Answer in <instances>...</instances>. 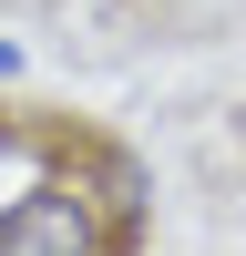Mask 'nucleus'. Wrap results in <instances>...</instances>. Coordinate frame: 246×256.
Segmentation results:
<instances>
[{
	"instance_id": "obj_1",
	"label": "nucleus",
	"mask_w": 246,
	"mask_h": 256,
	"mask_svg": "<svg viewBox=\"0 0 246 256\" xmlns=\"http://www.w3.org/2000/svg\"><path fill=\"white\" fill-rule=\"evenodd\" d=\"M0 256H113V216L92 205V184L31 174L20 195H0Z\"/></svg>"
},
{
	"instance_id": "obj_2",
	"label": "nucleus",
	"mask_w": 246,
	"mask_h": 256,
	"mask_svg": "<svg viewBox=\"0 0 246 256\" xmlns=\"http://www.w3.org/2000/svg\"><path fill=\"white\" fill-rule=\"evenodd\" d=\"M31 144H41L31 123H20V113H0V164H20V154H31Z\"/></svg>"
},
{
	"instance_id": "obj_3",
	"label": "nucleus",
	"mask_w": 246,
	"mask_h": 256,
	"mask_svg": "<svg viewBox=\"0 0 246 256\" xmlns=\"http://www.w3.org/2000/svg\"><path fill=\"white\" fill-rule=\"evenodd\" d=\"M20 72H31V52H20V41H10V31H0V92H10V82H20Z\"/></svg>"
}]
</instances>
